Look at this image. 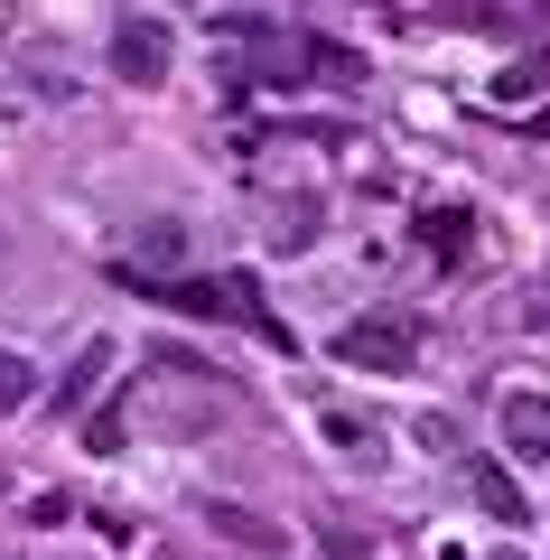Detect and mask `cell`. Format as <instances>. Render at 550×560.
<instances>
[{
    "label": "cell",
    "instance_id": "6da1fadb",
    "mask_svg": "<svg viewBox=\"0 0 550 560\" xmlns=\"http://www.w3.org/2000/svg\"><path fill=\"white\" fill-rule=\"evenodd\" d=\"M215 57L234 66L243 84H271V94H290V84H308V66L327 84H354L364 66L354 57H336V47H317L308 28H290V20H215Z\"/></svg>",
    "mask_w": 550,
    "mask_h": 560
},
{
    "label": "cell",
    "instance_id": "5bb4252c",
    "mask_svg": "<svg viewBox=\"0 0 550 560\" xmlns=\"http://www.w3.org/2000/svg\"><path fill=\"white\" fill-rule=\"evenodd\" d=\"M523 327H550V280L531 290V308H523Z\"/></svg>",
    "mask_w": 550,
    "mask_h": 560
},
{
    "label": "cell",
    "instance_id": "52a82bcc",
    "mask_svg": "<svg viewBox=\"0 0 550 560\" xmlns=\"http://www.w3.org/2000/svg\"><path fill=\"white\" fill-rule=\"evenodd\" d=\"M271 243H280V253L317 243V197H308V187H299V197H271Z\"/></svg>",
    "mask_w": 550,
    "mask_h": 560
},
{
    "label": "cell",
    "instance_id": "9a60e30c",
    "mask_svg": "<svg viewBox=\"0 0 550 560\" xmlns=\"http://www.w3.org/2000/svg\"><path fill=\"white\" fill-rule=\"evenodd\" d=\"M531 131H541V140H550V113H531Z\"/></svg>",
    "mask_w": 550,
    "mask_h": 560
},
{
    "label": "cell",
    "instance_id": "4fadbf2b",
    "mask_svg": "<svg viewBox=\"0 0 550 560\" xmlns=\"http://www.w3.org/2000/svg\"><path fill=\"white\" fill-rule=\"evenodd\" d=\"M177 243H187L177 224H150V234H140V261H150V271H168V261H177Z\"/></svg>",
    "mask_w": 550,
    "mask_h": 560
},
{
    "label": "cell",
    "instance_id": "7a4b0ae2",
    "mask_svg": "<svg viewBox=\"0 0 550 560\" xmlns=\"http://www.w3.org/2000/svg\"><path fill=\"white\" fill-rule=\"evenodd\" d=\"M411 355H420V318H354V327H336V364H354V374H411Z\"/></svg>",
    "mask_w": 550,
    "mask_h": 560
},
{
    "label": "cell",
    "instance_id": "277c9868",
    "mask_svg": "<svg viewBox=\"0 0 550 560\" xmlns=\"http://www.w3.org/2000/svg\"><path fill=\"white\" fill-rule=\"evenodd\" d=\"M504 448L531 467H550V401L541 393H504Z\"/></svg>",
    "mask_w": 550,
    "mask_h": 560
},
{
    "label": "cell",
    "instance_id": "8fae6325",
    "mask_svg": "<svg viewBox=\"0 0 550 560\" xmlns=\"http://www.w3.org/2000/svg\"><path fill=\"white\" fill-rule=\"evenodd\" d=\"M28 393H38V374H28V355H10V346H0V420L20 411Z\"/></svg>",
    "mask_w": 550,
    "mask_h": 560
},
{
    "label": "cell",
    "instance_id": "30bf717a",
    "mask_svg": "<svg viewBox=\"0 0 550 560\" xmlns=\"http://www.w3.org/2000/svg\"><path fill=\"white\" fill-rule=\"evenodd\" d=\"M206 523H224V533H234L243 551H280V533H271V523H261V514H243V504H215V514H206Z\"/></svg>",
    "mask_w": 550,
    "mask_h": 560
},
{
    "label": "cell",
    "instance_id": "5b68a950",
    "mask_svg": "<svg viewBox=\"0 0 550 560\" xmlns=\"http://www.w3.org/2000/svg\"><path fill=\"white\" fill-rule=\"evenodd\" d=\"M103 374H113V337H84V355H75V374L57 383V411H84V401L103 393Z\"/></svg>",
    "mask_w": 550,
    "mask_h": 560
},
{
    "label": "cell",
    "instance_id": "9c48e42d",
    "mask_svg": "<svg viewBox=\"0 0 550 560\" xmlns=\"http://www.w3.org/2000/svg\"><path fill=\"white\" fill-rule=\"evenodd\" d=\"M420 243H430L438 261H457L467 253V215H457V206H430V215H420Z\"/></svg>",
    "mask_w": 550,
    "mask_h": 560
},
{
    "label": "cell",
    "instance_id": "2e32d148",
    "mask_svg": "<svg viewBox=\"0 0 550 560\" xmlns=\"http://www.w3.org/2000/svg\"><path fill=\"white\" fill-rule=\"evenodd\" d=\"M531 66H541V75H550V57H531Z\"/></svg>",
    "mask_w": 550,
    "mask_h": 560
},
{
    "label": "cell",
    "instance_id": "8992f818",
    "mask_svg": "<svg viewBox=\"0 0 550 560\" xmlns=\"http://www.w3.org/2000/svg\"><path fill=\"white\" fill-rule=\"evenodd\" d=\"M467 486H476V504H485V514H494V523H513V533H523V523H531V504H523V486H513V477H504V467H476V477H467Z\"/></svg>",
    "mask_w": 550,
    "mask_h": 560
},
{
    "label": "cell",
    "instance_id": "7c38bea8",
    "mask_svg": "<svg viewBox=\"0 0 550 560\" xmlns=\"http://www.w3.org/2000/svg\"><path fill=\"white\" fill-rule=\"evenodd\" d=\"M317 541H327V560H364V551H374V533H354L346 514H327V533H317Z\"/></svg>",
    "mask_w": 550,
    "mask_h": 560
},
{
    "label": "cell",
    "instance_id": "ba28073f",
    "mask_svg": "<svg viewBox=\"0 0 550 560\" xmlns=\"http://www.w3.org/2000/svg\"><path fill=\"white\" fill-rule=\"evenodd\" d=\"M327 440L346 448V458H364V467L383 458V430H374V420H354V411H327Z\"/></svg>",
    "mask_w": 550,
    "mask_h": 560
},
{
    "label": "cell",
    "instance_id": "3957f363",
    "mask_svg": "<svg viewBox=\"0 0 550 560\" xmlns=\"http://www.w3.org/2000/svg\"><path fill=\"white\" fill-rule=\"evenodd\" d=\"M168 57H177L168 20H121L113 28V75L121 84H168Z\"/></svg>",
    "mask_w": 550,
    "mask_h": 560
}]
</instances>
